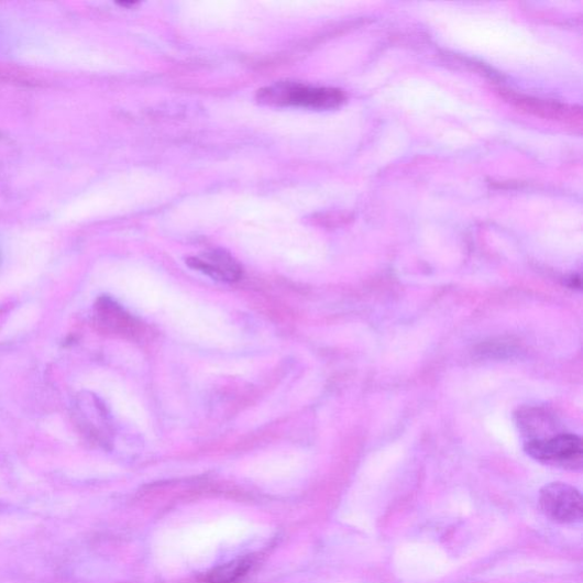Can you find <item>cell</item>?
<instances>
[{
	"label": "cell",
	"mask_w": 583,
	"mask_h": 583,
	"mask_svg": "<svg viewBox=\"0 0 583 583\" xmlns=\"http://www.w3.org/2000/svg\"><path fill=\"white\" fill-rule=\"evenodd\" d=\"M258 103L273 107H298L314 110L339 108L344 94L336 88H317L296 82H278L257 91Z\"/></svg>",
	"instance_id": "cell-1"
},
{
	"label": "cell",
	"mask_w": 583,
	"mask_h": 583,
	"mask_svg": "<svg viewBox=\"0 0 583 583\" xmlns=\"http://www.w3.org/2000/svg\"><path fill=\"white\" fill-rule=\"evenodd\" d=\"M525 450L535 461L563 470H581L583 447L580 437L559 433L542 440L527 441Z\"/></svg>",
	"instance_id": "cell-2"
},
{
	"label": "cell",
	"mask_w": 583,
	"mask_h": 583,
	"mask_svg": "<svg viewBox=\"0 0 583 583\" xmlns=\"http://www.w3.org/2000/svg\"><path fill=\"white\" fill-rule=\"evenodd\" d=\"M539 507L550 520L558 524L573 525L582 518L581 494L566 483L544 485L539 495Z\"/></svg>",
	"instance_id": "cell-3"
},
{
	"label": "cell",
	"mask_w": 583,
	"mask_h": 583,
	"mask_svg": "<svg viewBox=\"0 0 583 583\" xmlns=\"http://www.w3.org/2000/svg\"><path fill=\"white\" fill-rule=\"evenodd\" d=\"M505 99L517 109L549 120H556L574 128L582 127L580 108L553 101L535 99V97L518 95L513 91L504 92Z\"/></svg>",
	"instance_id": "cell-4"
},
{
	"label": "cell",
	"mask_w": 583,
	"mask_h": 583,
	"mask_svg": "<svg viewBox=\"0 0 583 583\" xmlns=\"http://www.w3.org/2000/svg\"><path fill=\"white\" fill-rule=\"evenodd\" d=\"M186 264L221 282L232 283L242 277L240 264L230 253L222 250H212L200 256L189 257Z\"/></svg>",
	"instance_id": "cell-5"
},
{
	"label": "cell",
	"mask_w": 583,
	"mask_h": 583,
	"mask_svg": "<svg viewBox=\"0 0 583 583\" xmlns=\"http://www.w3.org/2000/svg\"><path fill=\"white\" fill-rule=\"evenodd\" d=\"M516 418L518 429L521 430L527 441L542 440L559 435L556 419L541 408H522L518 410Z\"/></svg>",
	"instance_id": "cell-6"
},
{
	"label": "cell",
	"mask_w": 583,
	"mask_h": 583,
	"mask_svg": "<svg viewBox=\"0 0 583 583\" xmlns=\"http://www.w3.org/2000/svg\"><path fill=\"white\" fill-rule=\"evenodd\" d=\"M96 318L102 329L116 334H129L136 328L134 319L108 298L100 300L97 305Z\"/></svg>",
	"instance_id": "cell-7"
},
{
	"label": "cell",
	"mask_w": 583,
	"mask_h": 583,
	"mask_svg": "<svg viewBox=\"0 0 583 583\" xmlns=\"http://www.w3.org/2000/svg\"><path fill=\"white\" fill-rule=\"evenodd\" d=\"M251 566L249 560H237L213 569L208 580L210 583H234L243 576Z\"/></svg>",
	"instance_id": "cell-8"
}]
</instances>
